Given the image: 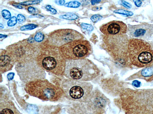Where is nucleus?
<instances>
[{"mask_svg": "<svg viewBox=\"0 0 153 114\" xmlns=\"http://www.w3.org/2000/svg\"><path fill=\"white\" fill-rule=\"evenodd\" d=\"M80 26L83 29L89 32L91 31L94 29L93 26L90 24L82 23L81 24Z\"/></svg>", "mask_w": 153, "mask_h": 114, "instance_id": "18", "label": "nucleus"}, {"mask_svg": "<svg viewBox=\"0 0 153 114\" xmlns=\"http://www.w3.org/2000/svg\"><path fill=\"white\" fill-rule=\"evenodd\" d=\"M129 34L134 38L147 39L153 36V26L143 23L129 26Z\"/></svg>", "mask_w": 153, "mask_h": 114, "instance_id": "8", "label": "nucleus"}, {"mask_svg": "<svg viewBox=\"0 0 153 114\" xmlns=\"http://www.w3.org/2000/svg\"><path fill=\"white\" fill-rule=\"evenodd\" d=\"M1 14L2 17L6 19H8L10 18L11 14L9 11L6 10H2Z\"/></svg>", "mask_w": 153, "mask_h": 114, "instance_id": "22", "label": "nucleus"}, {"mask_svg": "<svg viewBox=\"0 0 153 114\" xmlns=\"http://www.w3.org/2000/svg\"><path fill=\"white\" fill-rule=\"evenodd\" d=\"M59 18L65 19L73 20L77 19L78 17L75 14L68 13L61 15L59 16Z\"/></svg>", "mask_w": 153, "mask_h": 114, "instance_id": "13", "label": "nucleus"}, {"mask_svg": "<svg viewBox=\"0 0 153 114\" xmlns=\"http://www.w3.org/2000/svg\"><path fill=\"white\" fill-rule=\"evenodd\" d=\"M129 58L132 64L139 67L150 65L153 61V50L150 45L143 40L130 39L128 45Z\"/></svg>", "mask_w": 153, "mask_h": 114, "instance_id": "4", "label": "nucleus"}, {"mask_svg": "<svg viewBox=\"0 0 153 114\" xmlns=\"http://www.w3.org/2000/svg\"><path fill=\"white\" fill-rule=\"evenodd\" d=\"M0 113L4 114L20 113L12 102L5 101L0 102Z\"/></svg>", "mask_w": 153, "mask_h": 114, "instance_id": "12", "label": "nucleus"}, {"mask_svg": "<svg viewBox=\"0 0 153 114\" xmlns=\"http://www.w3.org/2000/svg\"><path fill=\"white\" fill-rule=\"evenodd\" d=\"M17 20L20 23H22L25 21V16L21 14H19L17 17Z\"/></svg>", "mask_w": 153, "mask_h": 114, "instance_id": "23", "label": "nucleus"}, {"mask_svg": "<svg viewBox=\"0 0 153 114\" xmlns=\"http://www.w3.org/2000/svg\"><path fill=\"white\" fill-rule=\"evenodd\" d=\"M114 12L116 13L122 14L127 16H132L133 14L131 12L122 9H119L115 10L114 11Z\"/></svg>", "mask_w": 153, "mask_h": 114, "instance_id": "16", "label": "nucleus"}, {"mask_svg": "<svg viewBox=\"0 0 153 114\" xmlns=\"http://www.w3.org/2000/svg\"><path fill=\"white\" fill-rule=\"evenodd\" d=\"M17 18L15 16L11 18L7 23V24L9 26H12L15 25L17 22Z\"/></svg>", "mask_w": 153, "mask_h": 114, "instance_id": "20", "label": "nucleus"}, {"mask_svg": "<svg viewBox=\"0 0 153 114\" xmlns=\"http://www.w3.org/2000/svg\"><path fill=\"white\" fill-rule=\"evenodd\" d=\"M44 34L41 32L37 33L34 37V40L35 41L40 42L42 41L44 39Z\"/></svg>", "mask_w": 153, "mask_h": 114, "instance_id": "19", "label": "nucleus"}, {"mask_svg": "<svg viewBox=\"0 0 153 114\" xmlns=\"http://www.w3.org/2000/svg\"><path fill=\"white\" fill-rule=\"evenodd\" d=\"M102 16L99 14H95L93 15L91 18V20L94 23H96L100 21L102 18Z\"/></svg>", "mask_w": 153, "mask_h": 114, "instance_id": "21", "label": "nucleus"}, {"mask_svg": "<svg viewBox=\"0 0 153 114\" xmlns=\"http://www.w3.org/2000/svg\"></svg>", "mask_w": 153, "mask_h": 114, "instance_id": "35", "label": "nucleus"}, {"mask_svg": "<svg viewBox=\"0 0 153 114\" xmlns=\"http://www.w3.org/2000/svg\"><path fill=\"white\" fill-rule=\"evenodd\" d=\"M0 59V72L2 73L11 70L15 61L12 55L7 51L1 53Z\"/></svg>", "mask_w": 153, "mask_h": 114, "instance_id": "10", "label": "nucleus"}, {"mask_svg": "<svg viewBox=\"0 0 153 114\" xmlns=\"http://www.w3.org/2000/svg\"><path fill=\"white\" fill-rule=\"evenodd\" d=\"M132 76L131 79L139 78L150 82L153 80V66L146 67Z\"/></svg>", "mask_w": 153, "mask_h": 114, "instance_id": "11", "label": "nucleus"}, {"mask_svg": "<svg viewBox=\"0 0 153 114\" xmlns=\"http://www.w3.org/2000/svg\"><path fill=\"white\" fill-rule=\"evenodd\" d=\"M62 86L67 98L80 102L87 100L93 88V85L89 82L69 79L63 82Z\"/></svg>", "mask_w": 153, "mask_h": 114, "instance_id": "5", "label": "nucleus"}, {"mask_svg": "<svg viewBox=\"0 0 153 114\" xmlns=\"http://www.w3.org/2000/svg\"><path fill=\"white\" fill-rule=\"evenodd\" d=\"M25 89L30 95L45 101H57L64 93L59 86L42 79L29 82L26 84Z\"/></svg>", "mask_w": 153, "mask_h": 114, "instance_id": "3", "label": "nucleus"}, {"mask_svg": "<svg viewBox=\"0 0 153 114\" xmlns=\"http://www.w3.org/2000/svg\"><path fill=\"white\" fill-rule=\"evenodd\" d=\"M13 5L16 8L18 9H21L22 8V7L19 4H13Z\"/></svg>", "mask_w": 153, "mask_h": 114, "instance_id": "31", "label": "nucleus"}, {"mask_svg": "<svg viewBox=\"0 0 153 114\" xmlns=\"http://www.w3.org/2000/svg\"><path fill=\"white\" fill-rule=\"evenodd\" d=\"M121 3L122 5L126 8H130L132 7L130 4L124 0H121Z\"/></svg>", "mask_w": 153, "mask_h": 114, "instance_id": "25", "label": "nucleus"}, {"mask_svg": "<svg viewBox=\"0 0 153 114\" xmlns=\"http://www.w3.org/2000/svg\"><path fill=\"white\" fill-rule=\"evenodd\" d=\"M46 9L51 12V13L53 14H55L56 13V10L51 7L50 5H48L46 7Z\"/></svg>", "mask_w": 153, "mask_h": 114, "instance_id": "24", "label": "nucleus"}, {"mask_svg": "<svg viewBox=\"0 0 153 114\" xmlns=\"http://www.w3.org/2000/svg\"><path fill=\"white\" fill-rule=\"evenodd\" d=\"M59 48L54 45L43 48L39 53L37 63L43 70L56 75H64L66 61Z\"/></svg>", "mask_w": 153, "mask_h": 114, "instance_id": "1", "label": "nucleus"}, {"mask_svg": "<svg viewBox=\"0 0 153 114\" xmlns=\"http://www.w3.org/2000/svg\"><path fill=\"white\" fill-rule=\"evenodd\" d=\"M99 72V69L93 62L85 58L68 60L64 75L69 79L87 81L96 77Z\"/></svg>", "mask_w": 153, "mask_h": 114, "instance_id": "2", "label": "nucleus"}, {"mask_svg": "<svg viewBox=\"0 0 153 114\" xmlns=\"http://www.w3.org/2000/svg\"><path fill=\"white\" fill-rule=\"evenodd\" d=\"M7 36L6 35H2L1 34H0V38H5L7 37Z\"/></svg>", "mask_w": 153, "mask_h": 114, "instance_id": "33", "label": "nucleus"}, {"mask_svg": "<svg viewBox=\"0 0 153 114\" xmlns=\"http://www.w3.org/2000/svg\"><path fill=\"white\" fill-rule=\"evenodd\" d=\"M136 6L137 7H140L142 2L141 0H133Z\"/></svg>", "mask_w": 153, "mask_h": 114, "instance_id": "28", "label": "nucleus"}, {"mask_svg": "<svg viewBox=\"0 0 153 114\" xmlns=\"http://www.w3.org/2000/svg\"><path fill=\"white\" fill-rule=\"evenodd\" d=\"M132 84L134 86L137 87H140V82L137 80H135L133 82Z\"/></svg>", "mask_w": 153, "mask_h": 114, "instance_id": "27", "label": "nucleus"}, {"mask_svg": "<svg viewBox=\"0 0 153 114\" xmlns=\"http://www.w3.org/2000/svg\"><path fill=\"white\" fill-rule=\"evenodd\" d=\"M42 0H32L26 1L21 2L19 4L23 5H28L37 4L40 3Z\"/></svg>", "mask_w": 153, "mask_h": 114, "instance_id": "17", "label": "nucleus"}, {"mask_svg": "<svg viewBox=\"0 0 153 114\" xmlns=\"http://www.w3.org/2000/svg\"><path fill=\"white\" fill-rule=\"evenodd\" d=\"M59 48L64 57L68 60L85 58L92 52L89 42L83 39L68 42L60 46Z\"/></svg>", "mask_w": 153, "mask_h": 114, "instance_id": "6", "label": "nucleus"}, {"mask_svg": "<svg viewBox=\"0 0 153 114\" xmlns=\"http://www.w3.org/2000/svg\"><path fill=\"white\" fill-rule=\"evenodd\" d=\"M0 28H4V26L1 23L0 24Z\"/></svg>", "mask_w": 153, "mask_h": 114, "instance_id": "34", "label": "nucleus"}, {"mask_svg": "<svg viewBox=\"0 0 153 114\" xmlns=\"http://www.w3.org/2000/svg\"><path fill=\"white\" fill-rule=\"evenodd\" d=\"M99 9H100V8H99L98 7H95L92 8V10L94 11H97L99 10Z\"/></svg>", "mask_w": 153, "mask_h": 114, "instance_id": "32", "label": "nucleus"}, {"mask_svg": "<svg viewBox=\"0 0 153 114\" xmlns=\"http://www.w3.org/2000/svg\"><path fill=\"white\" fill-rule=\"evenodd\" d=\"M100 29L105 35H120L126 33L127 26L121 21L114 20L102 25Z\"/></svg>", "mask_w": 153, "mask_h": 114, "instance_id": "9", "label": "nucleus"}, {"mask_svg": "<svg viewBox=\"0 0 153 114\" xmlns=\"http://www.w3.org/2000/svg\"><path fill=\"white\" fill-rule=\"evenodd\" d=\"M83 36L76 31L69 29H60L53 32L50 35V41L55 46H60L74 40L82 39Z\"/></svg>", "mask_w": 153, "mask_h": 114, "instance_id": "7", "label": "nucleus"}, {"mask_svg": "<svg viewBox=\"0 0 153 114\" xmlns=\"http://www.w3.org/2000/svg\"><path fill=\"white\" fill-rule=\"evenodd\" d=\"M81 3L77 1H72L68 2L64 4L65 7L76 8L79 7Z\"/></svg>", "mask_w": 153, "mask_h": 114, "instance_id": "14", "label": "nucleus"}, {"mask_svg": "<svg viewBox=\"0 0 153 114\" xmlns=\"http://www.w3.org/2000/svg\"><path fill=\"white\" fill-rule=\"evenodd\" d=\"M37 27V25L33 24H29L22 26L20 28L21 31L32 30Z\"/></svg>", "mask_w": 153, "mask_h": 114, "instance_id": "15", "label": "nucleus"}, {"mask_svg": "<svg viewBox=\"0 0 153 114\" xmlns=\"http://www.w3.org/2000/svg\"><path fill=\"white\" fill-rule=\"evenodd\" d=\"M101 1V0H91V2L92 5H94L96 4L99 3Z\"/></svg>", "mask_w": 153, "mask_h": 114, "instance_id": "30", "label": "nucleus"}, {"mask_svg": "<svg viewBox=\"0 0 153 114\" xmlns=\"http://www.w3.org/2000/svg\"><path fill=\"white\" fill-rule=\"evenodd\" d=\"M55 3L57 5H63L65 3V0H55Z\"/></svg>", "mask_w": 153, "mask_h": 114, "instance_id": "26", "label": "nucleus"}, {"mask_svg": "<svg viewBox=\"0 0 153 114\" xmlns=\"http://www.w3.org/2000/svg\"><path fill=\"white\" fill-rule=\"evenodd\" d=\"M27 10L31 13H33L35 12V9L32 7H29L27 8Z\"/></svg>", "mask_w": 153, "mask_h": 114, "instance_id": "29", "label": "nucleus"}]
</instances>
